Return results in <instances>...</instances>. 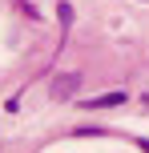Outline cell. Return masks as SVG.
I'll return each instance as SVG.
<instances>
[{
    "instance_id": "1",
    "label": "cell",
    "mask_w": 149,
    "mask_h": 153,
    "mask_svg": "<svg viewBox=\"0 0 149 153\" xmlns=\"http://www.w3.org/2000/svg\"><path fill=\"white\" fill-rule=\"evenodd\" d=\"M121 101H125V93H101V97H85L81 101V109H113V105H121Z\"/></svg>"
},
{
    "instance_id": "2",
    "label": "cell",
    "mask_w": 149,
    "mask_h": 153,
    "mask_svg": "<svg viewBox=\"0 0 149 153\" xmlns=\"http://www.w3.org/2000/svg\"><path fill=\"white\" fill-rule=\"evenodd\" d=\"M77 85H81V76H56L53 93H56V97H69V93H77Z\"/></svg>"
},
{
    "instance_id": "3",
    "label": "cell",
    "mask_w": 149,
    "mask_h": 153,
    "mask_svg": "<svg viewBox=\"0 0 149 153\" xmlns=\"http://www.w3.org/2000/svg\"><path fill=\"white\" fill-rule=\"evenodd\" d=\"M137 145H141V149H145V153H149V141H145V137H141V141H137Z\"/></svg>"
}]
</instances>
